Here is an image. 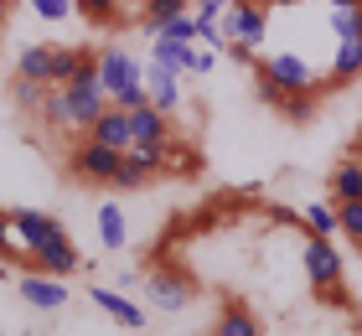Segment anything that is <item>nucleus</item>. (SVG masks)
<instances>
[{"mask_svg":"<svg viewBox=\"0 0 362 336\" xmlns=\"http://www.w3.org/2000/svg\"><path fill=\"white\" fill-rule=\"evenodd\" d=\"M93 62H98V83H104V93H109L114 109L151 104V93H145V62L135 52H124L119 42H109L104 52H93Z\"/></svg>","mask_w":362,"mask_h":336,"instance_id":"f257e3e1","label":"nucleus"},{"mask_svg":"<svg viewBox=\"0 0 362 336\" xmlns=\"http://www.w3.org/2000/svg\"><path fill=\"white\" fill-rule=\"evenodd\" d=\"M254 73L274 78L285 93H316V88H321V83H316V67H310L305 57H295V52H259V57H254Z\"/></svg>","mask_w":362,"mask_h":336,"instance_id":"f03ea898","label":"nucleus"},{"mask_svg":"<svg viewBox=\"0 0 362 336\" xmlns=\"http://www.w3.org/2000/svg\"><path fill=\"white\" fill-rule=\"evenodd\" d=\"M119 156H124V150H109V145H98V140H88V134H83V140L73 145L68 166H73V176H78V181H93V187H114Z\"/></svg>","mask_w":362,"mask_h":336,"instance_id":"7ed1b4c3","label":"nucleus"},{"mask_svg":"<svg viewBox=\"0 0 362 336\" xmlns=\"http://www.w3.org/2000/svg\"><path fill=\"white\" fill-rule=\"evenodd\" d=\"M26 264H31V269H42V274H57V279H68V274H78V269H83L88 259L73 248L68 228H62L57 238H47V243H37V248H31V254H26Z\"/></svg>","mask_w":362,"mask_h":336,"instance_id":"20e7f679","label":"nucleus"},{"mask_svg":"<svg viewBox=\"0 0 362 336\" xmlns=\"http://www.w3.org/2000/svg\"><path fill=\"white\" fill-rule=\"evenodd\" d=\"M16 295L31 311H62L68 306V284L57 274H42V269H16Z\"/></svg>","mask_w":362,"mask_h":336,"instance_id":"39448f33","label":"nucleus"},{"mask_svg":"<svg viewBox=\"0 0 362 336\" xmlns=\"http://www.w3.org/2000/svg\"><path fill=\"white\" fill-rule=\"evenodd\" d=\"M305 279L316 284V290H332V284H341V248L332 238H316V233H305Z\"/></svg>","mask_w":362,"mask_h":336,"instance_id":"423d86ee","label":"nucleus"},{"mask_svg":"<svg viewBox=\"0 0 362 336\" xmlns=\"http://www.w3.org/2000/svg\"><path fill=\"white\" fill-rule=\"evenodd\" d=\"M145 300H151L156 311H187L192 306V279L181 274V269H156L151 279H145Z\"/></svg>","mask_w":362,"mask_h":336,"instance_id":"0eeeda50","label":"nucleus"},{"mask_svg":"<svg viewBox=\"0 0 362 336\" xmlns=\"http://www.w3.org/2000/svg\"><path fill=\"white\" fill-rule=\"evenodd\" d=\"M11 228H16V243H21V259H26L37 243H47V238H57V233H62L57 217H47V212H37V207H11Z\"/></svg>","mask_w":362,"mask_h":336,"instance_id":"6e6552de","label":"nucleus"},{"mask_svg":"<svg viewBox=\"0 0 362 336\" xmlns=\"http://www.w3.org/2000/svg\"><path fill=\"white\" fill-rule=\"evenodd\" d=\"M145 93H151V104L160 114H176L181 109V73H171V67L145 57Z\"/></svg>","mask_w":362,"mask_h":336,"instance_id":"1a4fd4ad","label":"nucleus"},{"mask_svg":"<svg viewBox=\"0 0 362 336\" xmlns=\"http://www.w3.org/2000/svg\"><path fill=\"white\" fill-rule=\"evenodd\" d=\"M88 300H93V306L109 315V321H119L124 331H145V311H140L129 295H119V290H104V284H93V290H88Z\"/></svg>","mask_w":362,"mask_h":336,"instance_id":"9d476101","label":"nucleus"},{"mask_svg":"<svg viewBox=\"0 0 362 336\" xmlns=\"http://www.w3.org/2000/svg\"><path fill=\"white\" fill-rule=\"evenodd\" d=\"M52 62H57V42H31V47H21V57H16V78H31V83H47V88H52Z\"/></svg>","mask_w":362,"mask_h":336,"instance_id":"9b49d317","label":"nucleus"},{"mask_svg":"<svg viewBox=\"0 0 362 336\" xmlns=\"http://www.w3.org/2000/svg\"><path fill=\"white\" fill-rule=\"evenodd\" d=\"M124 114H129V145H151V140L171 134V114H160L156 104H140V109H124Z\"/></svg>","mask_w":362,"mask_h":336,"instance_id":"f8f14e48","label":"nucleus"},{"mask_svg":"<svg viewBox=\"0 0 362 336\" xmlns=\"http://www.w3.org/2000/svg\"><path fill=\"white\" fill-rule=\"evenodd\" d=\"M83 134H88V140H98V145H109V150H129V114L109 104Z\"/></svg>","mask_w":362,"mask_h":336,"instance_id":"ddd939ff","label":"nucleus"},{"mask_svg":"<svg viewBox=\"0 0 362 336\" xmlns=\"http://www.w3.org/2000/svg\"><path fill=\"white\" fill-rule=\"evenodd\" d=\"M197 42H171V37H151V62L171 67V73H192Z\"/></svg>","mask_w":362,"mask_h":336,"instance_id":"4468645a","label":"nucleus"},{"mask_svg":"<svg viewBox=\"0 0 362 336\" xmlns=\"http://www.w3.org/2000/svg\"><path fill=\"white\" fill-rule=\"evenodd\" d=\"M98 243L104 248H124L129 243V223L119 202H98Z\"/></svg>","mask_w":362,"mask_h":336,"instance_id":"2eb2a0df","label":"nucleus"},{"mask_svg":"<svg viewBox=\"0 0 362 336\" xmlns=\"http://www.w3.org/2000/svg\"><path fill=\"white\" fill-rule=\"evenodd\" d=\"M42 124H52V129H83L78 124V114H73V98H68V88H47V98H42Z\"/></svg>","mask_w":362,"mask_h":336,"instance_id":"dca6fc26","label":"nucleus"},{"mask_svg":"<svg viewBox=\"0 0 362 336\" xmlns=\"http://www.w3.org/2000/svg\"><path fill=\"white\" fill-rule=\"evenodd\" d=\"M212 336H264V331H259V321L249 315V306H238V300H233V306H223Z\"/></svg>","mask_w":362,"mask_h":336,"instance_id":"f3484780","label":"nucleus"},{"mask_svg":"<svg viewBox=\"0 0 362 336\" xmlns=\"http://www.w3.org/2000/svg\"><path fill=\"white\" fill-rule=\"evenodd\" d=\"M300 233H316V238H332V233H341V228H337V202H305Z\"/></svg>","mask_w":362,"mask_h":336,"instance_id":"a211bd4d","label":"nucleus"},{"mask_svg":"<svg viewBox=\"0 0 362 336\" xmlns=\"http://www.w3.org/2000/svg\"><path fill=\"white\" fill-rule=\"evenodd\" d=\"M362 73V37L357 42H337V57H332V83L326 88H337V83H352Z\"/></svg>","mask_w":362,"mask_h":336,"instance_id":"6ab92c4d","label":"nucleus"},{"mask_svg":"<svg viewBox=\"0 0 362 336\" xmlns=\"http://www.w3.org/2000/svg\"><path fill=\"white\" fill-rule=\"evenodd\" d=\"M332 192H337V202H357L362 197V156H347L332 171Z\"/></svg>","mask_w":362,"mask_h":336,"instance_id":"aec40b11","label":"nucleus"},{"mask_svg":"<svg viewBox=\"0 0 362 336\" xmlns=\"http://www.w3.org/2000/svg\"><path fill=\"white\" fill-rule=\"evenodd\" d=\"M181 11H192V0H145L140 26H145V31H156L160 21H171V16H181Z\"/></svg>","mask_w":362,"mask_h":336,"instance_id":"412c9836","label":"nucleus"},{"mask_svg":"<svg viewBox=\"0 0 362 336\" xmlns=\"http://www.w3.org/2000/svg\"><path fill=\"white\" fill-rule=\"evenodd\" d=\"M145 181H151V171H145V166L124 150V156H119V171H114V192H140Z\"/></svg>","mask_w":362,"mask_h":336,"instance_id":"4be33fe9","label":"nucleus"},{"mask_svg":"<svg viewBox=\"0 0 362 336\" xmlns=\"http://www.w3.org/2000/svg\"><path fill=\"white\" fill-rule=\"evenodd\" d=\"M279 114H285L290 124H310L316 120V93H285L279 98Z\"/></svg>","mask_w":362,"mask_h":336,"instance_id":"5701e85b","label":"nucleus"},{"mask_svg":"<svg viewBox=\"0 0 362 336\" xmlns=\"http://www.w3.org/2000/svg\"><path fill=\"white\" fill-rule=\"evenodd\" d=\"M332 31H337V42H357V37H362V6L332 11Z\"/></svg>","mask_w":362,"mask_h":336,"instance_id":"b1692460","label":"nucleus"},{"mask_svg":"<svg viewBox=\"0 0 362 336\" xmlns=\"http://www.w3.org/2000/svg\"><path fill=\"white\" fill-rule=\"evenodd\" d=\"M151 37H171V42H197V16L192 11H181V16H171V21H160Z\"/></svg>","mask_w":362,"mask_h":336,"instance_id":"393cba45","label":"nucleus"},{"mask_svg":"<svg viewBox=\"0 0 362 336\" xmlns=\"http://www.w3.org/2000/svg\"><path fill=\"white\" fill-rule=\"evenodd\" d=\"M73 6L83 11L93 26H114V21H119V0H73Z\"/></svg>","mask_w":362,"mask_h":336,"instance_id":"a878e982","label":"nucleus"},{"mask_svg":"<svg viewBox=\"0 0 362 336\" xmlns=\"http://www.w3.org/2000/svg\"><path fill=\"white\" fill-rule=\"evenodd\" d=\"M337 228L347 233L352 243H362V197L357 202H337Z\"/></svg>","mask_w":362,"mask_h":336,"instance_id":"bb28decb","label":"nucleus"},{"mask_svg":"<svg viewBox=\"0 0 362 336\" xmlns=\"http://www.w3.org/2000/svg\"><path fill=\"white\" fill-rule=\"evenodd\" d=\"M11 98H16V104H21V109H31V114H37V109H42V98H47V83L16 78V83H11Z\"/></svg>","mask_w":362,"mask_h":336,"instance_id":"cd10ccee","label":"nucleus"},{"mask_svg":"<svg viewBox=\"0 0 362 336\" xmlns=\"http://www.w3.org/2000/svg\"><path fill=\"white\" fill-rule=\"evenodd\" d=\"M0 259L6 264L21 259V243H16V228H11V207H0Z\"/></svg>","mask_w":362,"mask_h":336,"instance_id":"c85d7f7f","label":"nucleus"},{"mask_svg":"<svg viewBox=\"0 0 362 336\" xmlns=\"http://www.w3.org/2000/svg\"><path fill=\"white\" fill-rule=\"evenodd\" d=\"M31 11H37L42 21H68L78 6H73V0H31Z\"/></svg>","mask_w":362,"mask_h":336,"instance_id":"c756f323","label":"nucleus"},{"mask_svg":"<svg viewBox=\"0 0 362 336\" xmlns=\"http://www.w3.org/2000/svg\"><path fill=\"white\" fill-rule=\"evenodd\" d=\"M228 6H238V0H192V16L197 21H218Z\"/></svg>","mask_w":362,"mask_h":336,"instance_id":"7c9ffc66","label":"nucleus"},{"mask_svg":"<svg viewBox=\"0 0 362 336\" xmlns=\"http://www.w3.org/2000/svg\"><path fill=\"white\" fill-rule=\"evenodd\" d=\"M254 93H259V98H264V104H269V109H279V98H285V88H279V83H274V78H264V73H254Z\"/></svg>","mask_w":362,"mask_h":336,"instance_id":"2f4dec72","label":"nucleus"},{"mask_svg":"<svg viewBox=\"0 0 362 336\" xmlns=\"http://www.w3.org/2000/svg\"><path fill=\"white\" fill-rule=\"evenodd\" d=\"M192 73L202 78V73H212V47H197V57H192Z\"/></svg>","mask_w":362,"mask_h":336,"instance_id":"473e14b6","label":"nucleus"},{"mask_svg":"<svg viewBox=\"0 0 362 336\" xmlns=\"http://www.w3.org/2000/svg\"><path fill=\"white\" fill-rule=\"evenodd\" d=\"M326 11H341V6H362V0H321Z\"/></svg>","mask_w":362,"mask_h":336,"instance_id":"72a5a7b5","label":"nucleus"},{"mask_svg":"<svg viewBox=\"0 0 362 336\" xmlns=\"http://www.w3.org/2000/svg\"><path fill=\"white\" fill-rule=\"evenodd\" d=\"M259 6H269V11H274V6H300V0H259Z\"/></svg>","mask_w":362,"mask_h":336,"instance_id":"f704fd0d","label":"nucleus"},{"mask_svg":"<svg viewBox=\"0 0 362 336\" xmlns=\"http://www.w3.org/2000/svg\"><path fill=\"white\" fill-rule=\"evenodd\" d=\"M352 150H357V156H362V124H357V140H352Z\"/></svg>","mask_w":362,"mask_h":336,"instance_id":"c9c22d12","label":"nucleus"},{"mask_svg":"<svg viewBox=\"0 0 362 336\" xmlns=\"http://www.w3.org/2000/svg\"><path fill=\"white\" fill-rule=\"evenodd\" d=\"M11 269H16V264H6V259H0V279H6V274H11Z\"/></svg>","mask_w":362,"mask_h":336,"instance_id":"e433bc0d","label":"nucleus"},{"mask_svg":"<svg viewBox=\"0 0 362 336\" xmlns=\"http://www.w3.org/2000/svg\"><path fill=\"white\" fill-rule=\"evenodd\" d=\"M6 11H11V0H0V21H6Z\"/></svg>","mask_w":362,"mask_h":336,"instance_id":"4c0bfd02","label":"nucleus"},{"mask_svg":"<svg viewBox=\"0 0 362 336\" xmlns=\"http://www.w3.org/2000/svg\"><path fill=\"white\" fill-rule=\"evenodd\" d=\"M357 331H362V321H357Z\"/></svg>","mask_w":362,"mask_h":336,"instance_id":"58836bf2","label":"nucleus"},{"mask_svg":"<svg viewBox=\"0 0 362 336\" xmlns=\"http://www.w3.org/2000/svg\"><path fill=\"white\" fill-rule=\"evenodd\" d=\"M357 248H362V243H357Z\"/></svg>","mask_w":362,"mask_h":336,"instance_id":"ea45409f","label":"nucleus"}]
</instances>
